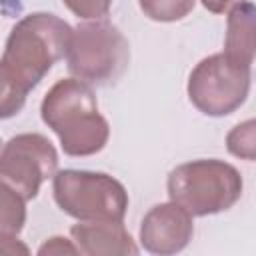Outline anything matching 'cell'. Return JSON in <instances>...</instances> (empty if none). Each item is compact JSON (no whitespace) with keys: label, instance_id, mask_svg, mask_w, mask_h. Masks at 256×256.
Returning <instances> with one entry per match:
<instances>
[{"label":"cell","instance_id":"6da1fadb","mask_svg":"<svg viewBox=\"0 0 256 256\" xmlns=\"http://www.w3.org/2000/svg\"><path fill=\"white\" fill-rule=\"evenodd\" d=\"M72 26L56 14L32 12L20 18L6 40L0 72L26 96L66 56Z\"/></svg>","mask_w":256,"mask_h":256},{"label":"cell","instance_id":"7a4b0ae2","mask_svg":"<svg viewBox=\"0 0 256 256\" xmlns=\"http://www.w3.org/2000/svg\"><path fill=\"white\" fill-rule=\"evenodd\" d=\"M40 116L68 156H92L108 144L110 126L98 110L96 94L74 76L58 80L46 92Z\"/></svg>","mask_w":256,"mask_h":256},{"label":"cell","instance_id":"3957f363","mask_svg":"<svg viewBox=\"0 0 256 256\" xmlns=\"http://www.w3.org/2000/svg\"><path fill=\"white\" fill-rule=\"evenodd\" d=\"M244 180L236 166L218 158H200L176 166L166 180L172 202L192 218L230 210L242 196Z\"/></svg>","mask_w":256,"mask_h":256},{"label":"cell","instance_id":"277c9868","mask_svg":"<svg viewBox=\"0 0 256 256\" xmlns=\"http://www.w3.org/2000/svg\"><path fill=\"white\" fill-rule=\"evenodd\" d=\"M130 44L108 20H90L72 28L66 66L70 74L86 84L108 86L128 68Z\"/></svg>","mask_w":256,"mask_h":256},{"label":"cell","instance_id":"5b68a950","mask_svg":"<svg viewBox=\"0 0 256 256\" xmlns=\"http://www.w3.org/2000/svg\"><path fill=\"white\" fill-rule=\"evenodd\" d=\"M58 208L78 222H122L128 210V192L106 172L66 168L52 176Z\"/></svg>","mask_w":256,"mask_h":256},{"label":"cell","instance_id":"8992f818","mask_svg":"<svg viewBox=\"0 0 256 256\" xmlns=\"http://www.w3.org/2000/svg\"><path fill=\"white\" fill-rule=\"evenodd\" d=\"M188 98L206 116L222 118L236 112L250 92V68L230 62L222 52L202 58L188 76Z\"/></svg>","mask_w":256,"mask_h":256},{"label":"cell","instance_id":"52a82bcc","mask_svg":"<svg viewBox=\"0 0 256 256\" xmlns=\"http://www.w3.org/2000/svg\"><path fill=\"white\" fill-rule=\"evenodd\" d=\"M56 168L58 152L44 134H16L0 148V182L26 202L38 196L40 186L56 174Z\"/></svg>","mask_w":256,"mask_h":256},{"label":"cell","instance_id":"ba28073f","mask_svg":"<svg viewBox=\"0 0 256 256\" xmlns=\"http://www.w3.org/2000/svg\"><path fill=\"white\" fill-rule=\"evenodd\" d=\"M192 236V216L172 200L152 206L140 222V244L150 254L170 256L182 252Z\"/></svg>","mask_w":256,"mask_h":256},{"label":"cell","instance_id":"9c48e42d","mask_svg":"<svg viewBox=\"0 0 256 256\" xmlns=\"http://www.w3.org/2000/svg\"><path fill=\"white\" fill-rule=\"evenodd\" d=\"M72 242L86 256H134L138 246L122 222L96 220L78 222L70 228Z\"/></svg>","mask_w":256,"mask_h":256},{"label":"cell","instance_id":"30bf717a","mask_svg":"<svg viewBox=\"0 0 256 256\" xmlns=\"http://www.w3.org/2000/svg\"><path fill=\"white\" fill-rule=\"evenodd\" d=\"M254 26H256V8L252 2L242 0L228 10L226 20V38H224V56L238 64L252 68L254 62Z\"/></svg>","mask_w":256,"mask_h":256},{"label":"cell","instance_id":"8fae6325","mask_svg":"<svg viewBox=\"0 0 256 256\" xmlns=\"http://www.w3.org/2000/svg\"><path fill=\"white\" fill-rule=\"evenodd\" d=\"M26 224V200L0 182V236H18Z\"/></svg>","mask_w":256,"mask_h":256},{"label":"cell","instance_id":"7c38bea8","mask_svg":"<svg viewBox=\"0 0 256 256\" xmlns=\"http://www.w3.org/2000/svg\"><path fill=\"white\" fill-rule=\"evenodd\" d=\"M138 6L154 22H178L194 10L196 0H138Z\"/></svg>","mask_w":256,"mask_h":256},{"label":"cell","instance_id":"4fadbf2b","mask_svg":"<svg viewBox=\"0 0 256 256\" xmlns=\"http://www.w3.org/2000/svg\"><path fill=\"white\" fill-rule=\"evenodd\" d=\"M226 148L232 156L252 162L256 158V122L244 120L226 134Z\"/></svg>","mask_w":256,"mask_h":256},{"label":"cell","instance_id":"5bb4252c","mask_svg":"<svg viewBox=\"0 0 256 256\" xmlns=\"http://www.w3.org/2000/svg\"><path fill=\"white\" fill-rule=\"evenodd\" d=\"M26 94L20 92L2 72H0V120H8L16 116L24 104H26Z\"/></svg>","mask_w":256,"mask_h":256},{"label":"cell","instance_id":"9a60e30c","mask_svg":"<svg viewBox=\"0 0 256 256\" xmlns=\"http://www.w3.org/2000/svg\"><path fill=\"white\" fill-rule=\"evenodd\" d=\"M64 6L82 20H102L110 8L112 0H62Z\"/></svg>","mask_w":256,"mask_h":256},{"label":"cell","instance_id":"2e32d148","mask_svg":"<svg viewBox=\"0 0 256 256\" xmlns=\"http://www.w3.org/2000/svg\"><path fill=\"white\" fill-rule=\"evenodd\" d=\"M40 256H52V254H80L76 244L64 236H52L48 238L40 248H38Z\"/></svg>","mask_w":256,"mask_h":256},{"label":"cell","instance_id":"e0dca14e","mask_svg":"<svg viewBox=\"0 0 256 256\" xmlns=\"http://www.w3.org/2000/svg\"><path fill=\"white\" fill-rule=\"evenodd\" d=\"M0 254H30V248L16 236H0Z\"/></svg>","mask_w":256,"mask_h":256},{"label":"cell","instance_id":"ac0fdd59","mask_svg":"<svg viewBox=\"0 0 256 256\" xmlns=\"http://www.w3.org/2000/svg\"><path fill=\"white\" fill-rule=\"evenodd\" d=\"M202 2V6L208 10V12H212V14H224V12H228L234 4H238V2H242V0H200Z\"/></svg>","mask_w":256,"mask_h":256},{"label":"cell","instance_id":"d6986e66","mask_svg":"<svg viewBox=\"0 0 256 256\" xmlns=\"http://www.w3.org/2000/svg\"><path fill=\"white\" fill-rule=\"evenodd\" d=\"M0 148H2V140H0Z\"/></svg>","mask_w":256,"mask_h":256}]
</instances>
